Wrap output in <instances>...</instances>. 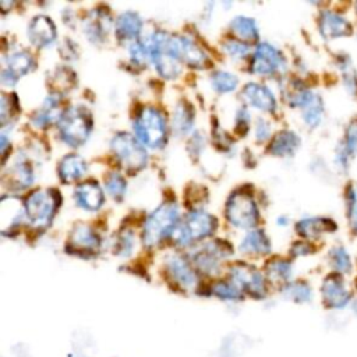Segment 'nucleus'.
<instances>
[{
    "instance_id": "4468645a",
    "label": "nucleus",
    "mask_w": 357,
    "mask_h": 357,
    "mask_svg": "<svg viewBox=\"0 0 357 357\" xmlns=\"http://www.w3.org/2000/svg\"><path fill=\"white\" fill-rule=\"evenodd\" d=\"M68 247L70 251L77 252L79 255H91L96 252L100 247V238L96 236V233H93L92 229L79 225L73 230Z\"/></svg>"
},
{
    "instance_id": "c9c22d12",
    "label": "nucleus",
    "mask_w": 357,
    "mask_h": 357,
    "mask_svg": "<svg viewBox=\"0 0 357 357\" xmlns=\"http://www.w3.org/2000/svg\"><path fill=\"white\" fill-rule=\"evenodd\" d=\"M126 181L119 173H110L106 178V190L116 201H120L126 194Z\"/></svg>"
},
{
    "instance_id": "393cba45",
    "label": "nucleus",
    "mask_w": 357,
    "mask_h": 357,
    "mask_svg": "<svg viewBox=\"0 0 357 357\" xmlns=\"http://www.w3.org/2000/svg\"><path fill=\"white\" fill-rule=\"evenodd\" d=\"M4 181L8 183L10 187L24 188L33 181V173L28 163L17 162L8 169L4 174Z\"/></svg>"
},
{
    "instance_id": "bb28decb",
    "label": "nucleus",
    "mask_w": 357,
    "mask_h": 357,
    "mask_svg": "<svg viewBox=\"0 0 357 357\" xmlns=\"http://www.w3.org/2000/svg\"><path fill=\"white\" fill-rule=\"evenodd\" d=\"M354 153H357V121H350L342 148L336 155L337 163L346 169L350 156Z\"/></svg>"
},
{
    "instance_id": "5701e85b",
    "label": "nucleus",
    "mask_w": 357,
    "mask_h": 357,
    "mask_svg": "<svg viewBox=\"0 0 357 357\" xmlns=\"http://www.w3.org/2000/svg\"><path fill=\"white\" fill-rule=\"evenodd\" d=\"M336 226L331 219L326 218H307L303 219L297 223V231L303 237H318L325 231H332L335 230Z\"/></svg>"
},
{
    "instance_id": "39448f33",
    "label": "nucleus",
    "mask_w": 357,
    "mask_h": 357,
    "mask_svg": "<svg viewBox=\"0 0 357 357\" xmlns=\"http://www.w3.org/2000/svg\"><path fill=\"white\" fill-rule=\"evenodd\" d=\"M59 198L57 194L50 190H40L32 192L25 201V212L32 226L45 227L47 226L57 209Z\"/></svg>"
},
{
    "instance_id": "dca6fc26",
    "label": "nucleus",
    "mask_w": 357,
    "mask_h": 357,
    "mask_svg": "<svg viewBox=\"0 0 357 357\" xmlns=\"http://www.w3.org/2000/svg\"><path fill=\"white\" fill-rule=\"evenodd\" d=\"M319 31L324 38L335 39L350 35L353 26L340 14L333 11H322L319 15Z\"/></svg>"
},
{
    "instance_id": "aec40b11",
    "label": "nucleus",
    "mask_w": 357,
    "mask_h": 357,
    "mask_svg": "<svg viewBox=\"0 0 357 357\" xmlns=\"http://www.w3.org/2000/svg\"><path fill=\"white\" fill-rule=\"evenodd\" d=\"M243 96L254 107H258L266 112L275 110V98L272 92L264 85H259L255 82L247 84L243 89Z\"/></svg>"
},
{
    "instance_id": "9b49d317",
    "label": "nucleus",
    "mask_w": 357,
    "mask_h": 357,
    "mask_svg": "<svg viewBox=\"0 0 357 357\" xmlns=\"http://www.w3.org/2000/svg\"><path fill=\"white\" fill-rule=\"evenodd\" d=\"M230 247L222 241H213L206 244L194 255L195 265L205 273H215L219 268V259L226 258L230 254Z\"/></svg>"
},
{
    "instance_id": "7c9ffc66",
    "label": "nucleus",
    "mask_w": 357,
    "mask_h": 357,
    "mask_svg": "<svg viewBox=\"0 0 357 357\" xmlns=\"http://www.w3.org/2000/svg\"><path fill=\"white\" fill-rule=\"evenodd\" d=\"M329 261L333 269L340 273H347L351 271L350 255L342 245H336L329 251Z\"/></svg>"
},
{
    "instance_id": "6e6552de",
    "label": "nucleus",
    "mask_w": 357,
    "mask_h": 357,
    "mask_svg": "<svg viewBox=\"0 0 357 357\" xmlns=\"http://www.w3.org/2000/svg\"><path fill=\"white\" fill-rule=\"evenodd\" d=\"M165 50L178 61L183 60L191 67H204L206 63L205 53L194 42L184 36H166Z\"/></svg>"
},
{
    "instance_id": "b1692460",
    "label": "nucleus",
    "mask_w": 357,
    "mask_h": 357,
    "mask_svg": "<svg viewBox=\"0 0 357 357\" xmlns=\"http://www.w3.org/2000/svg\"><path fill=\"white\" fill-rule=\"evenodd\" d=\"M86 173V163L78 155H67L59 165V174L63 181H73Z\"/></svg>"
},
{
    "instance_id": "20e7f679",
    "label": "nucleus",
    "mask_w": 357,
    "mask_h": 357,
    "mask_svg": "<svg viewBox=\"0 0 357 357\" xmlns=\"http://www.w3.org/2000/svg\"><path fill=\"white\" fill-rule=\"evenodd\" d=\"M112 152L119 162L130 170H139L146 165L148 155L137 138L127 132H119L112 138Z\"/></svg>"
},
{
    "instance_id": "2f4dec72",
    "label": "nucleus",
    "mask_w": 357,
    "mask_h": 357,
    "mask_svg": "<svg viewBox=\"0 0 357 357\" xmlns=\"http://www.w3.org/2000/svg\"><path fill=\"white\" fill-rule=\"evenodd\" d=\"M59 107H57V100L54 96H50L45 100L42 109L38 112L36 117H35V123L40 127H45L50 123H53L57 119L59 114Z\"/></svg>"
},
{
    "instance_id": "ea45409f",
    "label": "nucleus",
    "mask_w": 357,
    "mask_h": 357,
    "mask_svg": "<svg viewBox=\"0 0 357 357\" xmlns=\"http://www.w3.org/2000/svg\"><path fill=\"white\" fill-rule=\"evenodd\" d=\"M225 49L233 57H243L248 53V46L245 43L237 42V40H233V39L225 42Z\"/></svg>"
},
{
    "instance_id": "9d476101",
    "label": "nucleus",
    "mask_w": 357,
    "mask_h": 357,
    "mask_svg": "<svg viewBox=\"0 0 357 357\" xmlns=\"http://www.w3.org/2000/svg\"><path fill=\"white\" fill-rule=\"evenodd\" d=\"M252 71L258 74H272L284 67V57L269 43H259L251 63Z\"/></svg>"
},
{
    "instance_id": "4be33fe9",
    "label": "nucleus",
    "mask_w": 357,
    "mask_h": 357,
    "mask_svg": "<svg viewBox=\"0 0 357 357\" xmlns=\"http://www.w3.org/2000/svg\"><path fill=\"white\" fill-rule=\"evenodd\" d=\"M300 145V138L293 131H280L271 142L269 152L278 156H289L296 152Z\"/></svg>"
},
{
    "instance_id": "0eeeda50",
    "label": "nucleus",
    "mask_w": 357,
    "mask_h": 357,
    "mask_svg": "<svg viewBox=\"0 0 357 357\" xmlns=\"http://www.w3.org/2000/svg\"><path fill=\"white\" fill-rule=\"evenodd\" d=\"M226 215L231 225L237 227H252L258 220V208L254 199L243 191L234 192L226 205Z\"/></svg>"
},
{
    "instance_id": "c85d7f7f",
    "label": "nucleus",
    "mask_w": 357,
    "mask_h": 357,
    "mask_svg": "<svg viewBox=\"0 0 357 357\" xmlns=\"http://www.w3.org/2000/svg\"><path fill=\"white\" fill-rule=\"evenodd\" d=\"M324 114V105L318 95L314 93V96L303 106V119L305 124L310 127H315L319 124Z\"/></svg>"
},
{
    "instance_id": "2eb2a0df",
    "label": "nucleus",
    "mask_w": 357,
    "mask_h": 357,
    "mask_svg": "<svg viewBox=\"0 0 357 357\" xmlns=\"http://www.w3.org/2000/svg\"><path fill=\"white\" fill-rule=\"evenodd\" d=\"M33 67V60L26 52H15L7 59V64L1 71V82L14 85L18 78L26 74Z\"/></svg>"
},
{
    "instance_id": "f8f14e48",
    "label": "nucleus",
    "mask_w": 357,
    "mask_h": 357,
    "mask_svg": "<svg viewBox=\"0 0 357 357\" xmlns=\"http://www.w3.org/2000/svg\"><path fill=\"white\" fill-rule=\"evenodd\" d=\"M322 300L329 308H343L350 303V291L342 278L337 275L328 276L321 287Z\"/></svg>"
},
{
    "instance_id": "f257e3e1",
    "label": "nucleus",
    "mask_w": 357,
    "mask_h": 357,
    "mask_svg": "<svg viewBox=\"0 0 357 357\" xmlns=\"http://www.w3.org/2000/svg\"><path fill=\"white\" fill-rule=\"evenodd\" d=\"M178 220V208L174 204H162L159 208H156L146 219L144 231H142V240L144 244L148 247H152L158 243H160L165 237L173 233L176 225Z\"/></svg>"
},
{
    "instance_id": "4c0bfd02",
    "label": "nucleus",
    "mask_w": 357,
    "mask_h": 357,
    "mask_svg": "<svg viewBox=\"0 0 357 357\" xmlns=\"http://www.w3.org/2000/svg\"><path fill=\"white\" fill-rule=\"evenodd\" d=\"M85 32L91 40H102V38L106 35V26L102 17L91 18L85 24Z\"/></svg>"
},
{
    "instance_id": "a878e982",
    "label": "nucleus",
    "mask_w": 357,
    "mask_h": 357,
    "mask_svg": "<svg viewBox=\"0 0 357 357\" xmlns=\"http://www.w3.org/2000/svg\"><path fill=\"white\" fill-rule=\"evenodd\" d=\"M240 250L247 254H268L271 250L269 240L262 230L250 231L241 241Z\"/></svg>"
},
{
    "instance_id": "a211bd4d",
    "label": "nucleus",
    "mask_w": 357,
    "mask_h": 357,
    "mask_svg": "<svg viewBox=\"0 0 357 357\" xmlns=\"http://www.w3.org/2000/svg\"><path fill=\"white\" fill-rule=\"evenodd\" d=\"M74 195L77 204L86 211H96L103 204V192L100 187L93 181L81 183L75 188Z\"/></svg>"
},
{
    "instance_id": "a19ab883",
    "label": "nucleus",
    "mask_w": 357,
    "mask_h": 357,
    "mask_svg": "<svg viewBox=\"0 0 357 357\" xmlns=\"http://www.w3.org/2000/svg\"><path fill=\"white\" fill-rule=\"evenodd\" d=\"M134 245V240H132V234L131 233H126L121 236L120 241H119V254L121 255H128L132 250Z\"/></svg>"
},
{
    "instance_id": "7ed1b4c3",
    "label": "nucleus",
    "mask_w": 357,
    "mask_h": 357,
    "mask_svg": "<svg viewBox=\"0 0 357 357\" xmlns=\"http://www.w3.org/2000/svg\"><path fill=\"white\" fill-rule=\"evenodd\" d=\"M59 130L63 141L70 146H79L86 141L91 132V117L79 106H73L61 113Z\"/></svg>"
},
{
    "instance_id": "e433bc0d",
    "label": "nucleus",
    "mask_w": 357,
    "mask_h": 357,
    "mask_svg": "<svg viewBox=\"0 0 357 357\" xmlns=\"http://www.w3.org/2000/svg\"><path fill=\"white\" fill-rule=\"evenodd\" d=\"M212 291L223 300H240L241 296V290L230 282H218L213 284Z\"/></svg>"
},
{
    "instance_id": "c756f323",
    "label": "nucleus",
    "mask_w": 357,
    "mask_h": 357,
    "mask_svg": "<svg viewBox=\"0 0 357 357\" xmlns=\"http://www.w3.org/2000/svg\"><path fill=\"white\" fill-rule=\"evenodd\" d=\"M283 294L296 303H307L311 300L312 291L305 282H291L284 286Z\"/></svg>"
},
{
    "instance_id": "6ab92c4d",
    "label": "nucleus",
    "mask_w": 357,
    "mask_h": 357,
    "mask_svg": "<svg viewBox=\"0 0 357 357\" xmlns=\"http://www.w3.org/2000/svg\"><path fill=\"white\" fill-rule=\"evenodd\" d=\"M25 206L17 198H4L0 205V222H1V231L7 233L8 229L18 226L24 219Z\"/></svg>"
},
{
    "instance_id": "c03bdc74",
    "label": "nucleus",
    "mask_w": 357,
    "mask_h": 357,
    "mask_svg": "<svg viewBox=\"0 0 357 357\" xmlns=\"http://www.w3.org/2000/svg\"><path fill=\"white\" fill-rule=\"evenodd\" d=\"M311 250L308 248V244H304V243H297L294 244L293 247V254L294 255H305L308 254Z\"/></svg>"
},
{
    "instance_id": "79ce46f5",
    "label": "nucleus",
    "mask_w": 357,
    "mask_h": 357,
    "mask_svg": "<svg viewBox=\"0 0 357 357\" xmlns=\"http://www.w3.org/2000/svg\"><path fill=\"white\" fill-rule=\"evenodd\" d=\"M269 124L264 119H258L255 124V137L258 141H264L269 137Z\"/></svg>"
},
{
    "instance_id": "58836bf2",
    "label": "nucleus",
    "mask_w": 357,
    "mask_h": 357,
    "mask_svg": "<svg viewBox=\"0 0 357 357\" xmlns=\"http://www.w3.org/2000/svg\"><path fill=\"white\" fill-rule=\"evenodd\" d=\"M347 218L350 229L357 233V188L354 187L347 191Z\"/></svg>"
},
{
    "instance_id": "37998d69",
    "label": "nucleus",
    "mask_w": 357,
    "mask_h": 357,
    "mask_svg": "<svg viewBox=\"0 0 357 357\" xmlns=\"http://www.w3.org/2000/svg\"><path fill=\"white\" fill-rule=\"evenodd\" d=\"M248 113L245 109H240L238 113H237V130L240 127H243V131H247V127H248Z\"/></svg>"
},
{
    "instance_id": "f03ea898",
    "label": "nucleus",
    "mask_w": 357,
    "mask_h": 357,
    "mask_svg": "<svg viewBox=\"0 0 357 357\" xmlns=\"http://www.w3.org/2000/svg\"><path fill=\"white\" fill-rule=\"evenodd\" d=\"M138 139L149 148H160L166 142V123L155 107L142 109L134 121Z\"/></svg>"
},
{
    "instance_id": "ddd939ff",
    "label": "nucleus",
    "mask_w": 357,
    "mask_h": 357,
    "mask_svg": "<svg viewBox=\"0 0 357 357\" xmlns=\"http://www.w3.org/2000/svg\"><path fill=\"white\" fill-rule=\"evenodd\" d=\"M167 271L172 279L184 290H194L198 286V278L188 262L180 255H172L167 259Z\"/></svg>"
},
{
    "instance_id": "473e14b6",
    "label": "nucleus",
    "mask_w": 357,
    "mask_h": 357,
    "mask_svg": "<svg viewBox=\"0 0 357 357\" xmlns=\"http://www.w3.org/2000/svg\"><path fill=\"white\" fill-rule=\"evenodd\" d=\"M266 275L273 282H284L291 275V265L283 259H273L266 265Z\"/></svg>"
},
{
    "instance_id": "423d86ee",
    "label": "nucleus",
    "mask_w": 357,
    "mask_h": 357,
    "mask_svg": "<svg viewBox=\"0 0 357 357\" xmlns=\"http://www.w3.org/2000/svg\"><path fill=\"white\" fill-rule=\"evenodd\" d=\"M215 227L216 220L212 215L204 211H194L187 215L184 223L177 229L174 238L178 244H188L212 234Z\"/></svg>"
},
{
    "instance_id": "412c9836",
    "label": "nucleus",
    "mask_w": 357,
    "mask_h": 357,
    "mask_svg": "<svg viewBox=\"0 0 357 357\" xmlns=\"http://www.w3.org/2000/svg\"><path fill=\"white\" fill-rule=\"evenodd\" d=\"M142 21L137 13L126 11L117 17L116 33L120 39H134L139 35Z\"/></svg>"
},
{
    "instance_id": "72a5a7b5",
    "label": "nucleus",
    "mask_w": 357,
    "mask_h": 357,
    "mask_svg": "<svg viewBox=\"0 0 357 357\" xmlns=\"http://www.w3.org/2000/svg\"><path fill=\"white\" fill-rule=\"evenodd\" d=\"M237 77L227 71H216L212 75V85L219 92H231L237 86Z\"/></svg>"
},
{
    "instance_id": "1a4fd4ad",
    "label": "nucleus",
    "mask_w": 357,
    "mask_h": 357,
    "mask_svg": "<svg viewBox=\"0 0 357 357\" xmlns=\"http://www.w3.org/2000/svg\"><path fill=\"white\" fill-rule=\"evenodd\" d=\"M231 279L238 289L245 290L251 296L254 297L265 296L264 278L255 268L238 264L231 268Z\"/></svg>"
},
{
    "instance_id": "f3484780",
    "label": "nucleus",
    "mask_w": 357,
    "mask_h": 357,
    "mask_svg": "<svg viewBox=\"0 0 357 357\" xmlns=\"http://www.w3.org/2000/svg\"><path fill=\"white\" fill-rule=\"evenodd\" d=\"M28 36H29V40L35 46H38V47L46 46L54 40L56 26L49 17L39 14V15L33 17L32 21L29 22Z\"/></svg>"
},
{
    "instance_id": "cd10ccee",
    "label": "nucleus",
    "mask_w": 357,
    "mask_h": 357,
    "mask_svg": "<svg viewBox=\"0 0 357 357\" xmlns=\"http://www.w3.org/2000/svg\"><path fill=\"white\" fill-rule=\"evenodd\" d=\"M231 31L243 40H255L258 38L255 21L244 15H238L231 21Z\"/></svg>"
},
{
    "instance_id": "f704fd0d",
    "label": "nucleus",
    "mask_w": 357,
    "mask_h": 357,
    "mask_svg": "<svg viewBox=\"0 0 357 357\" xmlns=\"http://www.w3.org/2000/svg\"><path fill=\"white\" fill-rule=\"evenodd\" d=\"M192 124V114L187 106H178L173 117V128L177 134H185Z\"/></svg>"
}]
</instances>
